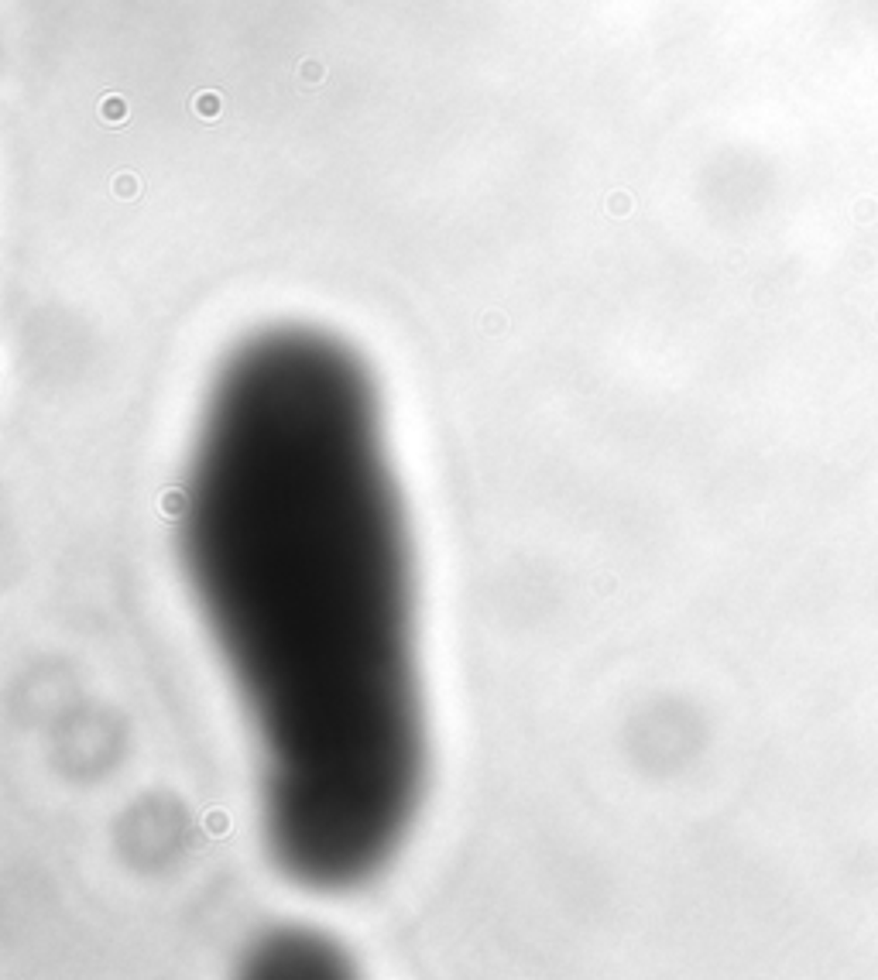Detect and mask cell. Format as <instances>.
<instances>
[{"instance_id": "6da1fadb", "label": "cell", "mask_w": 878, "mask_h": 980, "mask_svg": "<svg viewBox=\"0 0 878 980\" xmlns=\"http://www.w3.org/2000/svg\"><path fill=\"white\" fill-rule=\"evenodd\" d=\"M182 559L257 737L278 864L319 888L364 881L419 799L422 713L409 535L351 346L272 326L223 360Z\"/></svg>"}]
</instances>
